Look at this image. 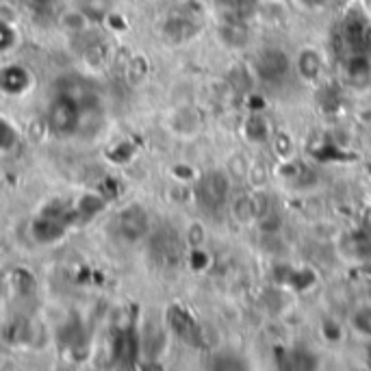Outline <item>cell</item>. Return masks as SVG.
<instances>
[{
    "mask_svg": "<svg viewBox=\"0 0 371 371\" xmlns=\"http://www.w3.org/2000/svg\"><path fill=\"white\" fill-rule=\"evenodd\" d=\"M228 193H230V183H228V176L222 172L206 174L202 183L198 185V200L204 209H220L226 202Z\"/></svg>",
    "mask_w": 371,
    "mask_h": 371,
    "instance_id": "1",
    "label": "cell"
},
{
    "mask_svg": "<svg viewBox=\"0 0 371 371\" xmlns=\"http://www.w3.org/2000/svg\"><path fill=\"white\" fill-rule=\"evenodd\" d=\"M289 57L282 53V50H278V48H269V50H265L261 57H259V61H257V72H259V76L263 78V80H267V82H278V80H282L286 74H289Z\"/></svg>",
    "mask_w": 371,
    "mask_h": 371,
    "instance_id": "2",
    "label": "cell"
},
{
    "mask_svg": "<svg viewBox=\"0 0 371 371\" xmlns=\"http://www.w3.org/2000/svg\"><path fill=\"white\" fill-rule=\"evenodd\" d=\"M119 230L127 239H139L148 230V217L141 209L133 206V209L124 211L119 217Z\"/></svg>",
    "mask_w": 371,
    "mask_h": 371,
    "instance_id": "3",
    "label": "cell"
},
{
    "mask_svg": "<svg viewBox=\"0 0 371 371\" xmlns=\"http://www.w3.org/2000/svg\"><path fill=\"white\" fill-rule=\"evenodd\" d=\"M220 37L224 39V44L230 46V48H243L247 41H250V31H247V26H245L243 20L230 18L220 28Z\"/></svg>",
    "mask_w": 371,
    "mask_h": 371,
    "instance_id": "4",
    "label": "cell"
},
{
    "mask_svg": "<svg viewBox=\"0 0 371 371\" xmlns=\"http://www.w3.org/2000/svg\"><path fill=\"white\" fill-rule=\"evenodd\" d=\"M348 78L356 87H367L371 82V63L367 57H352L348 63Z\"/></svg>",
    "mask_w": 371,
    "mask_h": 371,
    "instance_id": "5",
    "label": "cell"
},
{
    "mask_svg": "<svg viewBox=\"0 0 371 371\" xmlns=\"http://www.w3.org/2000/svg\"><path fill=\"white\" fill-rule=\"evenodd\" d=\"M195 31H198V24L189 16H176V18H172L168 24H165V33H168V37H172L174 41H185Z\"/></svg>",
    "mask_w": 371,
    "mask_h": 371,
    "instance_id": "6",
    "label": "cell"
},
{
    "mask_svg": "<svg viewBox=\"0 0 371 371\" xmlns=\"http://www.w3.org/2000/svg\"><path fill=\"white\" fill-rule=\"evenodd\" d=\"M232 215L237 217V222L241 224H250L257 215H259V206H257V198L250 195H239L235 206H232Z\"/></svg>",
    "mask_w": 371,
    "mask_h": 371,
    "instance_id": "7",
    "label": "cell"
},
{
    "mask_svg": "<svg viewBox=\"0 0 371 371\" xmlns=\"http://www.w3.org/2000/svg\"><path fill=\"white\" fill-rule=\"evenodd\" d=\"M298 70H300V74H302L304 78H308V80L317 78V76L321 74V57H319V53L313 50V48H306V50L300 55V59H298Z\"/></svg>",
    "mask_w": 371,
    "mask_h": 371,
    "instance_id": "8",
    "label": "cell"
},
{
    "mask_svg": "<svg viewBox=\"0 0 371 371\" xmlns=\"http://www.w3.org/2000/svg\"><path fill=\"white\" fill-rule=\"evenodd\" d=\"M259 0H230V11H232V18L237 20H243L247 22L250 18L257 16L259 11Z\"/></svg>",
    "mask_w": 371,
    "mask_h": 371,
    "instance_id": "9",
    "label": "cell"
},
{
    "mask_svg": "<svg viewBox=\"0 0 371 371\" xmlns=\"http://www.w3.org/2000/svg\"><path fill=\"white\" fill-rule=\"evenodd\" d=\"M113 7V0H80L82 14H87L90 18H104Z\"/></svg>",
    "mask_w": 371,
    "mask_h": 371,
    "instance_id": "10",
    "label": "cell"
},
{
    "mask_svg": "<svg viewBox=\"0 0 371 371\" xmlns=\"http://www.w3.org/2000/svg\"><path fill=\"white\" fill-rule=\"evenodd\" d=\"M245 133H247V139L263 141L269 135V127H267V122L263 117H250L245 124Z\"/></svg>",
    "mask_w": 371,
    "mask_h": 371,
    "instance_id": "11",
    "label": "cell"
},
{
    "mask_svg": "<svg viewBox=\"0 0 371 371\" xmlns=\"http://www.w3.org/2000/svg\"><path fill=\"white\" fill-rule=\"evenodd\" d=\"M354 323H356V328L360 330V333L371 335V308L360 311V313L354 317Z\"/></svg>",
    "mask_w": 371,
    "mask_h": 371,
    "instance_id": "12",
    "label": "cell"
},
{
    "mask_svg": "<svg viewBox=\"0 0 371 371\" xmlns=\"http://www.w3.org/2000/svg\"><path fill=\"white\" fill-rule=\"evenodd\" d=\"M230 170L235 172V176H239V178H241V176L247 172V165H245V163H243V161L237 156L235 161H230Z\"/></svg>",
    "mask_w": 371,
    "mask_h": 371,
    "instance_id": "13",
    "label": "cell"
},
{
    "mask_svg": "<svg viewBox=\"0 0 371 371\" xmlns=\"http://www.w3.org/2000/svg\"><path fill=\"white\" fill-rule=\"evenodd\" d=\"M362 226H365V230L371 232V209L365 211V215H362Z\"/></svg>",
    "mask_w": 371,
    "mask_h": 371,
    "instance_id": "14",
    "label": "cell"
},
{
    "mask_svg": "<svg viewBox=\"0 0 371 371\" xmlns=\"http://www.w3.org/2000/svg\"><path fill=\"white\" fill-rule=\"evenodd\" d=\"M31 3H37V5H41V3H46V0H31Z\"/></svg>",
    "mask_w": 371,
    "mask_h": 371,
    "instance_id": "15",
    "label": "cell"
}]
</instances>
